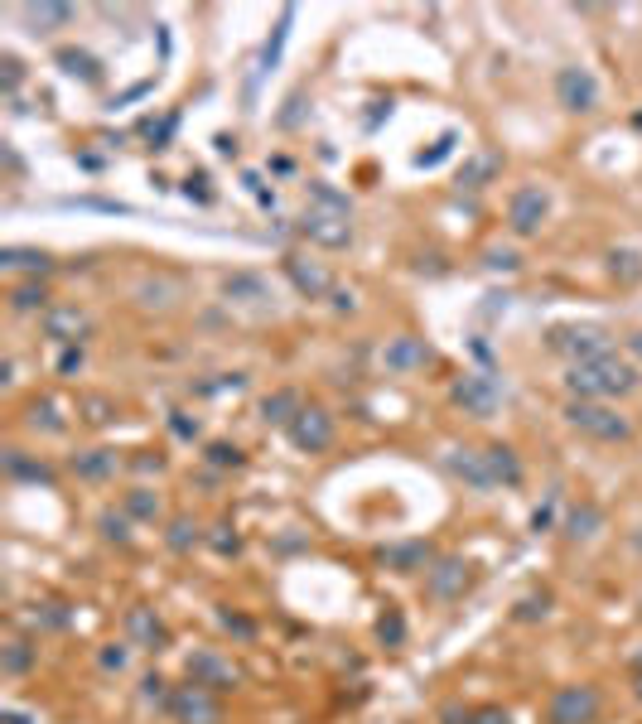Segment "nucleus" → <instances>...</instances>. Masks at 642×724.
<instances>
[{
  "mask_svg": "<svg viewBox=\"0 0 642 724\" xmlns=\"http://www.w3.org/2000/svg\"><path fill=\"white\" fill-rule=\"evenodd\" d=\"M498 169H503V160H498V155H474L469 165L459 169V184H464V189H483V184H493V174H498Z\"/></svg>",
  "mask_w": 642,
  "mask_h": 724,
  "instance_id": "cd10ccee",
  "label": "nucleus"
},
{
  "mask_svg": "<svg viewBox=\"0 0 642 724\" xmlns=\"http://www.w3.org/2000/svg\"><path fill=\"white\" fill-rule=\"evenodd\" d=\"M126 638L140 642V647H165L169 633H165V623L155 618V609H131L126 613Z\"/></svg>",
  "mask_w": 642,
  "mask_h": 724,
  "instance_id": "aec40b11",
  "label": "nucleus"
},
{
  "mask_svg": "<svg viewBox=\"0 0 642 724\" xmlns=\"http://www.w3.org/2000/svg\"><path fill=\"white\" fill-rule=\"evenodd\" d=\"M638 382H642L638 367L623 362L618 353H604V358H594V362H575V367L565 372L570 401H614V396L638 391Z\"/></svg>",
  "mask_w": 642,
  "mask_h": 724,
  "instance_id": "f257e3e1",
  "label": "nucleus"
},
{
  "mask_svg": "<svg viewBox=\"0 0 642 724\" xmlns=\"http://www.w3.org/2000/svg\"><path fill=\"white\" fill-rule=\"evenodd\" d=\"M218 623H223L227 633H237V638H256V623H252V618H242V613H232V609L218 613Z\"/></svg>",
  "mask_w": 642,
  "mask_h": 724,
  "instance_id": "a18cd8bd",
  "label": "nucleus"
},
{
  "mask_svg": "<svg viewBox=\"0 0 642 724\" xmlns=\"http://www.w3.org/2000/svg\"><path fill=\"white\" fill-rule=\"evenodd\" d=\"M633 671H642V652H633Z\"/></svg>",
  "mask_w": 642,
  "mask_h": 724,
  "instance_id": "0e129e2a",
  "label": "nucleus"
},
{
  "mask_svg": "<svg viewBox=\"0 0 642 724\" xmlns=\"http://www.w3.org/2000/svg\"><path fill=\"white\" fill-rule=\"evenodd\" d=\"M5 474H10V478H29V483H54L49 464H34V459H25L20 449H5Z\"/></svg>",
  "mask_w": 642,
  "mask_h": 724,
  "instance_id": "7c9ffc66",
  "label": "nucleus"
},
{
  "mask_svg": "<svg viewBox=\"0 0 642 724\" xmlns=\"http://www.w3.org/2000/svg\"><path fill=\"white\" fill-rule=\"evenodd\" d=\"M285 276H290V285H295L305 300H324V295H334L329 271H324L319 261H309V256H285Z\"/></svg>",
  "mask_w": 642,
  "mask_h": 724,
  "instance_id": "4468645a",
  "label": "nucleus"
},
{
  "mask_svg": "<svg viewBox=\"0 0 642 724\" xmlns=\"http://www.w3.org/2000/svg\"><path fill=\"white\" fill-rule=\"evenodd\" d=\"M242 184H247V194H252L256 203H261V208H276V194H271V189L261 184V174H242Z\"/></svg>",
  "mask_w": 642,
  "mask_h": 724,
  "instance_id": "3c124183",
  "label": "nucleus"
},
{
  "mask_svg": "<svg viewBox=\"0 0 642 724\" xmlns=\"http://www.w3.org/2000/svg\"><path fill=\"white\" fill-rule=\"evenodd\" d=\"M382 362H387V372H416V367H425L430 362V348H425V338H391L387 348H382Z\"/></svg>",
  "mask_w": 642,
  "mask_h": 724,
  "instance_id": "f3484780",
  "label": "nucleus"
},
{
  "mask_svg": "<svg viewBox=\"0 0 642 724\" xmlns=\"http://www.w3.org/2000/svg\"><path fill=\"white\" fill-rule=\"evenodd\" d=\"M440 724H512L503 705H478V710H464V705H445L440 710Z\"/></svg>",
  "mask_w": 642,
  "mask_h": 724,
  "instance_id": "b1692460",
  "label": "nucleus"
},
{
  "mask_svg": "<svg viewBox=\"0 0 642 724\" xmlns=\"http://www.w3.org/2000/svg\"><path fill=\"white\" fill-rule=\"evenodd\" d=\"M58 372H63V377L83 372V348H63V353H58Z\"/></svg>",
  "mask_w": 642,
  "mask_h": 724,
  "instance_id": "864d4df0",
  "label": "nucleus"
},
{
  "mask_svg": "<svg viewBox=\"0 0 642 724\" xmlns=\"http://www.w3.org/2000/svg\"><path fill=\"white\" fill-rule=\"evenodd\" d=\"M488 266L493 271H517V251H488Z\"/></svg>",
  "mask_w": 642,
  "mask_h": 724,
  "instance_id": "5fc2aeb1",
  "label": "nucleus"
},
{
  "mask_svg": "<svg viewBox=\"0 0 642 724\" xmlns=\"http://www.w3.org/2000/svg\"><path fill=\"white\" fill-rule=\"evenodd\" d=\"M546 213H551V198L541 194V189H531V184L507 198V227H512L517 237H536L541 223H546Z\"/></svg>",
  "mask_w": 642,
  "mask_h": 724,
  "instance_id": "9d476101",
  "label": "nucleus"
},
{
  "mask_svg": "<svg viewBox=\"0 0 642 724\" xmlns=\"http://www.w3.org/2000/svg\"><path fill=\"white\" fill-rule=\"evenodd\" d=\"M334 309H353V295H348V290H334Z\"/></svg>",
  "mask_w": 642,
  "mask_h": 724,
  "instance_id": "bf43d9fd",
  "label": "nucleus"
},
{
  "mask_svg": "<svg viewBox=\"0 0 642 724\" xmlns=\"http://www.w3.org/2000/svg\"><path fill=\"white\" fill-rule=\"evenodd\" d=\"M551 353H565L570 358V367L575 362H594L609 353V334L599 329V324H560V329H551Z\"/></svg>",
  "mask_w": 642,
  "mask_h": 724,
  "instance_id": "20e7f679",
  "label": "nucleus"
},
{
  "mask_svg": "<svg viewBox=\"0 0 642 724\" xmlns=\"http://www.w3.org/2000/svg\"><path fill=\"white\" fill-rule=\"evenodd\" d=\"M599 522H604V512H599V507H575V512H570V517H565V536H575V541H585V536H594V531H599Z\"/></svg>",
  "mask_w": 642,
  "mask_h": 724,
  "instance_id": "f704fd0d",
  "label": "nucleus"
},
{
  "mask_svg": "<svg viewBox=\"0 0 642 724\" xmlns=\"http://www.w3.org/2000/svg\"><path fill=\"white\" fill-rule=\"evenodd\" d=\"M5 724H29V720L20 715V710H5Z\"/></svg>",
  "mask_w": 642,
  "mask_h": 724,
  "instance_id": "e2e57ef3",
  "label": "nucleus"
},
{
  "mask_svg": "<svg viewBox=\"0 0 642 724\" xmlns=\"http://www.w3.org/2000/svg\"><path fill=\"white\" fill-rule=\"evenodd\" d=\"M483 454H488V469H493V478H498V483H507V488H517V483H522V459H517L507 445H488Z\"/></svg>",
  "mask_w": 642,
  "mask_h": 724,
  "instance_id": "a878e982",
  "label": "nucleus"
},
{
  "mask_svg": "<svg viewBox=\"0 0 642 724\" xmlns=\"http://www.w3.org/2000/svg\"><path fill=\"white\" fill-rule=\"evenodd\" d=\"M551 512H556V498L546 502V507H536V517H531V527L541 531V527H551Z\"/></svg>",
  "mask_w": 642,
  "mask_h": 724,
  "instance_id": "13d9d810",
  "label": "nucleus"
},
{
  "mask_svg": "<svg viewBox=\"0 0 642 724\" xmlns=\"http://www.w3.org/2000/svg\"><path fill=\"white\" fill-rule=\"evenodd\" d=\"M150 87H155V83H150V78H145V83H136V87H126V92H121V97H116L112 107H126V102H136V97H145V92H150Z\"/></svg>",
  "mask_w": 642,
  "mask_h": 724,
  "instance_id": "6e6d98bb",
  "label": "nucleus"
},
{
  "mask_svg": "<svg viewBox=\"0 0 642 724\" xmlns=\"http://www.w3.org/2000/svg\"><path fill=\"white\" fill-rule=\"evenodd\" d=\"M174 126H179V116H165L160 126L150 121V126H145V131H150V145H155V150H165V145H169V136H174Z\"/></svg>",
  "mask_w": 642,
  "mask_h": 724,
  "instance_id": "8fccbe9b",
  "label": "nucleus"
},
{
  "mask_svg": "<svg viewBox=\"0 0 642 724\" xmlns=\"http://www.w3.org/2000/svg\"><path fill=\"white\" fill-rule=\"evenodd\" d=\"M25 425H29V430H44V435H63V430H68V420L58 416L49 401H34V406H29V416H25Z\"/></svg>",
  "mask_w": 642,
  "mask_h": 724,
  "instance_id": "c9c22d12",
  "label": "nucleus"
},
{
  "mask_svg": "<svg viewBox=\"0 0 642 724\" xmlns=\"http://www.w3.org/2000/svg\"><path fill=\"white\" fill-rule=\"evenodd\" d=\"M469 580H474V565L464 556H435V565L425 570V594L435 604H454V599H464Z\"/></svg>",
  "mask_w": 642,
  "mask_h": 724,
  "instance_id": "39448f33",
  "label": "nucleus"
},
{
  "mask_svg": "<svg viewBox=\"0 0 642 724\" xmlns=\"http://www.w3.org/2000/svg\"><path fill=\"white\" fill-rule=\"evenodd\" d=\"M382 565H387L391 575H416V570L435 565V551H430V541H401V546L382 551Z\"/></svg>",
  "mask_w": 642,
  "mask_h": 724,
  "instance_id": "dca6fc26",
  "label": "nucleus"
},
{
  "mask_svg": "<svg viewBox=\"0 0 642 724\" xmlns=\"http://www.w3.org/2000/svg\"><path fill=\"white\" fill-rule=\"evenodd\" d=\"M116 469H121L116 449H78L73 454V474L83 483H107V478H116Z\"/></svg>",
  "mask_w": 642,
  "mask_h": 724,
  "instance_id": "a211bd4d",
  "label": "nucleus"
},
{
  "mask_svg": "<svg viewBox=\"0 0 642 724\" xmlns=\"http://www.w3.org/2000/svg\"><path fill=\"white\" fill-rule=\"evenodd\" d=\"M29 667H34V647H29L25 638H10L0 647V671H5V676H25Z\"/></svg>",
  "mask_w": 642,
  "mask_h": 724,
  "instance_id": "c85d7f7f",
  "label": "nucleus"
},
{
  "mask_svg": "<svg viewBox=\"0 0 642 724\" xmlns=\"http://www.w3.org/2000/svg\"><path fill=\"white\" fill-rule=\"evenodd\" d=\"M454 145H459V136H454V131H445V136L435 140L430 150H420V155H416V165H420V169H435V165H445L449 155H454Z\"/></svg>",
  "mask_w": 642,
  "mask_h": 724,
  "instance_id": "58836bf2",
  "label": "nucleus"
},
{
  "mask_svg": "<svg viewBox=\"0 0 642 724\" xmlns=\"http://www.w3.org/2000/svg\"><path fill=\"white\" fill-rule=\"evenodd\" d=\"M300 406H305V401H300L295 391L280 387V391H271V396L261 401V420H266V425H285V430H290V420L300 416Z\"/></svg>",
  "mask_w": 642,
  "mask_h": 724,
  "instance_id": "4be33fe9",
  "label": "nucleus"
},
{
  "mask_svg": "<svg viewBox=\"0 0 642 724\" xmlns=\"http://www.w3.org/2000/svg\"><path fill=\"white\" fill-rule=\"evenodd\" d=\"M633 700L642 705V671H633Z\"/></svg>",
  "mask_w": 642,
  "mask_h": 724,
  "instance_id": "680f3d73",
  "label": "nucleus"
},
{
  "mask_svg": "<svg viewBox=\"0 0 642 724\" xmlns=\"http://www.w3.org/2000/svg\"><path fill=\"white\" fill-rule=\"evenodd\" d=\"M309 198H314V208H319V213H338V218H348V213H353V198L338 194V189H329L324 179H314V184H309Z\"/></svg>",
  "mask_w": 642,
  "mask_h": 724,
  "instance_id": "c756f323",
  "label": "nucleus"
},
{
  "mask_svg": "<svg viewBox=\"0 0 642 724\" xmlns=\"http://www.w3.org/2000/svg\"><path fill=\"white\" fill-rule=\"evenodd\" d=\"M25 20L34 25V34H54V29L73 25L78 10L73 5H25Z\"/></svg>",
  "mask_w": 642,
  "mask_h": 724,
  "instance_id": "5701e85b",
  "label": "nucleus"
},
{
  "mask_svg": "<svg viewBox=\"0 0 642 724\" xmlns=\"http://www.w3.org/2000/svg\"><path fill=\"white\" fill-rule=\"evenodd\" d=\"M454 401L469 411V416H493L498 411V382L493 377H483V372H464L459 382H454Z\"/></svg>",
  "mask_w": 642,
  "mask_h": 724,
  "instance_id": "f8f14e48",
  "label": "nucleus"
},
{
  "mask_svg": "<svg viewBox=\"0 0 642 724\" xmlns=\"http://www.w3.org/2000/svg\"><path fill=\"white\" fill-rule=\"evenodd\" d=\"M0 68H5V97H15V87H20V78H25V63L15 54L0 58Z\"/></svg>",
  "mask_w": 642,
  "mask_h": 724,
  "instance_id": "de8ad7c7",
  "label": "nucleus"
},
{
  "mask_svg": "<svg viewBox=\"0 0 642 724\" xmlns=\"http://www.w3.org/2000/svg\"><path fill=\"white\" fill-rule=\"evenodd\" d=\"M290 445L300 449V454H324V449L334 445V416L324 411V406H300V416L290 420Z\"/></svg>",
  "mask_w": 642,
  "mask_h": 724,
  "instance_id": "0eeeda50",
  "label": "nucleus"
},
{
  "mask_svg": "<svg viewBox=\"0 0 642 724\" xmlns=\"http://www.w3.org/2000/svg\"><path fill=\"white\" fill-rule=\"evenodd\" d=\"M97 662H102V671H126V662H131V642H107V647L97 652Z\"/></svg>",
  "mask_w": 642,
  "mask_h": 724,
  "instance_id": "37998d69",
  "label": "nucleus"
},
{
  "mask_svg": "<svg viewBox=\"0 0 642 724\" xmlns=\"http://www.w3.org/2000/svg\"><path fill=\"white\" fill-rule=\"evenodd\" d=\"M169 715H174V724H223V705H218V696L213 691H203V686H174V696H169L165 705Z\"/></svg>",
  "mask_w": 642,
  "mask_h": 724,
  "instance_id": "423d86ee",
  "label": "nucleus"
},
{
  "mask_svg": "<svg viewBox=\"0 0 642 724\" xmlns=\"http://www.w3.org/2000/svg\"><path fill=\"white\" fill-rule=\"evenodd\" d=\"M565 420L589 435V440H599V445H628L633 440V420L618 416L609 401H570L565 406Z\"/></svg>",
  "mask_w": 642,
  "mask_h": 724,
  "instance_id": "f03ea898",
  "label": "nucleus"
},
{
  "mask_svg": "<svg viewBox=\"0 0 642 724\" xmlns=\"http://www.w3.org/2000/svg\"><path fill=\"white\" fill-rule=\"evenodd\" d=\"M290 20H295V5H285V10H280L276 29H271V39L261 44V58H256V78H266V73H271V68L280 63V54H285V39H290Z\"/></svg>",
  "mask_w": 642,
  "mask_h": 724,
  "instance_id": "412c9836",
  "label": "nucleus"
},
{
  "mask_svg": "<svg viewBox=\"0 0 642 724\" xmlns=\"http://www.w3.org/2000/svg\"><path fill=\"white\" fill-rule=\"evenodd\" d=\"M223 295L227 300H266V280L261 276H227Z\"/></svg>",
  "mask_w": 642,
  "mask_h": 724,
  "instance_id": "e433bc0d",
  "label": "nucleus"
},
{
  "mask_svg": "<svg viewBox=\"0 0 642 724\" xmlns=\"http://www.w3.org/2000/svg\"><path fill=\"white\" fill-rule=\"evenodd\" d=\"M556 102L565 107V112H594L599 107V83H594V73L589 68H560L556 73Z\"/></svg>",
  "mask_w": 642,
  "mask_h": 724,
  "instance_id": "1a4fd4ad",
  "label": "nucleus"
},
{
  "mask_svg": "<svg viewBox=\"0 0 642 724\" xmlns=\"http://www.w3.org/2000/svg\"><path fill=\"white\" fill-rule=\"evenodd\" d=\"M189 681L218 696V691H237V686H242V671L232 667L227 657H218L213 647H203V652L189 657Z\"/></svg>",
  "mask_w": 642,
  "mask_h": 724,
  "instance_id": "6e6552de",
  "label": "nucleus"
},
{
  "mask_svg": "<svg viewBox=\"0 0 642 724\" xmlns=\"http://www.w3.org/2000/svg\"><path fill=\"white\" fill-rule=\"evenodd\" d=\"M198 541H203V527H198L194 517H169L165 527V546L174 551V556H189Z\"/></svg>",
  "mask_w": 642,
  "mask_h": 724,
  "instance_id": "393cba45",
  "label": "nucleus"
},
{
  "mask_svg": "<svg viewBox=\"0 0 642 724\" xmlns=\"http://www.w3.org/2000/svg\"><path fill=\"white\" fill-rule=\"evenodd\" d=\"M377 638L387 642V647H401V642H406V618H401L396 609H387L382 618H377Z\"/></svg>",
  "mask_w": 642,
  "mask_h": 724,
  "instance_id": "a19ab883",
  "label": "nucleus"
},
{
  "mask_svg": "<svg viewBox=\"0 0 642 724\" xmlns=\"http://www.w3.org/2000/svg\"><path fill=\"white\" fill-rule=\"evenodd\" d=\"M78 416H83L87 425H97V430H102V425H112V420H116V406L107 401V396H83V401H78Z\"/></svg>",
  "mask_w": 642,
  "mask_h": 724,
  "instance_id": "4c0bfd02",
  "label": "nucleus"
},
{
  "mask_svg": "<svg viewBox=\"0 0 642 724\" xmlns=\"http://www.w3.org/2000/svg\"><path fill=\"white\" fill-rule=\"evenodd\" d=\"M609 271H614V280H623V285H638L642 280V251H609Z\"/></svg>",
  "mask_w": 642,
  "mask_h": 724,
  "instance_id": "72a5a7b5",
  "label": "nucleus"
},
{
  "mask_svg": "<svg viewBox=\"0 0 642 724\" xmlns=\"http://www.w3.org/2000/svg\"><path fill=\"white\" fill-rule=\"evenodd\" d=\"M44 338H54L63 348H83L87 338V314L78 305H58L44 314Z\"/></svg>",
  "mask_w": 642,
  "mask_h": 724,
  "instance_id": "2eb2a0df",
  "label": "nucleus"
},
{
  "mask_svg": "<svg viewBox=\"0 0 642 724\" xmlns=\"http://www.w3.org/2000/svg\"><path fill=\"white\" fill-rule=\"evenodd\" d=\"M165 686H169L165 676H160V671H150V676L140 681V696L150 700V705H169V696H174V691H165Z\"/></svg>",
  "mask_w": 642,
  "mask_h": 724,
  "instance_id": "c03bdc74",
  "label": "nucleus"
},
{
  "mask_svg": "<svg viewBox=\"0 0 642 724\" xmlns=\"http://www.w3.org/2000/svg\"><path fill=\"white\" fill-rule=\"evenodd\" d=\"M628 353H633V358L642 362V334H633V338H628Z\"/></svg>",
  "mask_w": 642,
  "mask_h": 724,
  "instance_id": "052dcab7",
  "label": "nucleus"
},
{
  "mask_svg": "<svg viewBox=\"0 0 642 724\" xmlns=\"http://www.w3.org/2000/svg\"><path fill=\"white\" fill-rule=\"evenodd\" d=\"M300 237H309L314 247H324V251H343L348 242H353V223L338 218V213H319V208H309L305 218H300Z\"/></svg>",
  "mask_w": 642,
  "mask_h": 724,
  "instance_id": "9b49d317",
  "label": "nucleus"
},
{
  "mask_svg": "<svg viewBox=\"0 0 642 724\" xmlns=\"http://www.w3.org/2000/svg\"><path fill=\"white\" fill-rule=\"evenodd\" d=\"M0 266L5 271H34V276H44V271H54V261H49V251H34V247H10L0 256Z\"/></svg>",
  "mask_w": 642,
  "mask_h": 724,
  "instance_id": "bb28decb",
  "label": "nucleus"
},
{
  "mask_svg": "<svg viewBox=\"0 0 642 724\" xmlns=\"http://www.w3.org/2000/svg\"><path fill=\"white\" fill-rule=\"evenodd\" d=\"M10 309H15V314H34V309H49V290H44L39 280H29V285H15V290H10Z\"/></svg>",
  "mask_w": 642,
  "mask_h": 724,
  "instance_id": "2f4dec72",
  "label": "nucleus"
},
{
  "mask_svg": "<svg viewBox=\"0 0 642 724\" xmlns=\"http://www.w3.org/2000/svg\"><path fill=\"white\" fill-rule=\"evenodd\" d=\"M599 710H604L599 686L575 681V686H560L556 696H551V705H546V724H594L599 720Z\"/></svg>",
  "mask_w": 642,
  "mask_h": 724,
  "instance_id": "7ed1b4c3",
  "label": "nucleus"
},
{
  "mask_svg": "<svg viewBox=\"0 0 642 724\" xmlns=\"http://www.w3.org/2000/svg\"><path fill=\"white\" fill-rule=\"evenodd\" d=\"M208 541H213V551H218V556H237V551H242V541H237V531H232V527H213V536H208Z\"/></svg>",
  "mask_w": 642,
  "mask_h": 724,
  "instance_id": "49530a36",
  "label": "nucleus"
},
{
  "mask_svg": "<svg viewBox=\"0 0 642 724\" xmlns=\"http://www.w3.org/2000/svg\"><path fill=\"white\" fill-rule=\"evenodd\" d=\"M121 512L136 517V522H155V517H160V498H155L150 488H131L126 502H121Z\"/></svg>",
  "mask_w": 642,
  "mask_h": 724,
  "instance_id": "473e14b6",
  "label": "nucleus"
},
{
  "mask_svg": "<svg viewBox=\"0 0 642 724\" xmlns=\"http://www.w3.org/2000/svg\"><path fill=\"white\" fill-rule=\"evenodd\" d=\"M546 609H551V599H546V594H531V599H522V604H517V618H546Z\"/></svg>",
  "mask_w": 642,
  "mask_h": 724,
  "instance_id": "603ef678",
  "label": "nucleus"
},
{
  "mask_svg": "<svg viewBox=\"0 0 642 724\" xmlns=\"http://www.w3.org/2000/svg\"><path fill=\"white\" fill-rule=\"evenodd\" d=\"M97 527H102V536H107V541H116V546H126V541H131V517H126V512H102V517H97Z\"/></svg>",
  "mask_w": 642,
  "mask_h": 724,
  "instance_id": "ea45409f",
  "label": "nucleus"
},
{
  "mask_svg": "<svg viewBox=\"0 0 642 724\" xmlns=\"http://www.w3.org/2000/svg\"><path fill=\"white\" fill-rule=\"evenodd\" d=\"M445 464H449V474L464 478L474 493H493V488H498V478L488 469V454H483V449H449Z\"/></svg>",
  "mask_w": 642,
  "mask_h": 724,
  "instance_id": "ddd939ff",
  "label": "nucleus"
},
{
  "mask_svg": "<svg viewBox=\"0 0 642 724\" xmlns=\"http://www.w3.org/2000/svg\"><path fill=\"white\" fill-rule=\"evenodd\" d=\"M54 63L68 73V78H78V83H87V87L102 83V58H92L87 49H73V44H68V49H58L54 54Z\"/></svg>",
  "mask_w": 642,
  "mask_h": 724,
  "instance_id": "6ab92c4d",
  "label": "nucleus"
},
{
  "mask_svg": "<svg viewBox=\"0 0 642 724\" xmlns=\"http://www.w3.org/2000/svg\"><path fill=\"white\" fill-rule=\"evenodd\" d=\"M169 430L179 440H198V420H189V411H169Z\"/></svg>",
  "mask_w": 642,
  "mask_h": 724,
  "instance_id": "09e8293b",
  "label": "nucleus"
},
{
  "mask_svg": "<svg viewBox=\"0 0 642 724\" xmlns=\"http://www.w3.org/2000/svg\"><path fill=\"white\" fill-rule=\"evenodd\" d=\"M203 459H208L213 469H242V449H237V445H223V440H213V445L203 449Z\"/></svg>",
  "mask_w": 642,
  "mask_h": 724,
  "instance_id": "79ce46f5",
  "label": "nucleus"
},
{
  "mask_svg": "<svg viewBox=\"0 0 642 724\" xmlns=\"http://www.w3.org/2000/svg\"><path fill=\"white\" fill-rule=\"evenodd\" d=\"M203 184H208V179L198 174V179H189V184H184V194H189V198H198V203H213V194H208Z\"/></svg>",
  "mask_w": 642,
  "mask_h": 724,
  "instance_id": "4d7b16f0",
  "label": "nucleus"
}]
</instances>
